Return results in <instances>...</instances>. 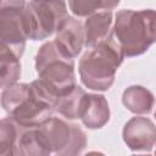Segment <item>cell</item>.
<instances>
[{"label":"cell","mask_w":156,"mask_h":156,"mask_svg":"<svg viewBox=\"0 0 156 156\" xmlns=\"http://www.w3.org/2000/svg\"><path fill=\"white\" fill-rule=\"evenodd\" d=\"M38 127L51 154L74 156L82 154L87 146V134L76 123L52 116Z\"/></svg>","instance_id":"6"},{"label":"cell","mask_w":156,"mask_h":156,"mask_svg":"<svg viewBox=\"0 0 156 156\" xmlns=\"http://www.w3.org/2000/svg\"><path fill=\"white\" fill-rule=\"evenodd\" d=\"M110 119V107L106 98L101 94H88L83 113L82 123L89 129H100Z\"/></svg>","instance_id":"11"},{"label":"cell","mask_w":156,"mask_h":156,"mask_svg":"<svg viewBox=\"0 0 156 156\" xmlns=\"http://www.w3.org/2000/svg\"><path fill=\"white\" fill-rule=\"evenodd\" d=\"M155 154H156V150H155Z\"/></svg>","instance_id":"18"},{"label":"cell","mask_w":156,"mask_h":156,"mask_svg":"<svg viewBox=\"0 0 156 156\" xmlns=\"http://www.w3.org/2000/svg\"><path fill=\"white\" fill-rule=\"evenodd\" d=\"M66 17V0H30L26 7L28 39L35 41L51 37Z\"/></svg>","instance_id":"5"},{"label":"cell","mask_w":156,"mask_h":156,"mask_svg":"<svg viewBox=\"0 0 156 156\" xmlns=\"http://www.w3.org/2000/svg\"><path fill=\"white\" fill-rule=\"evenodd\" d=\"M35 71L38 79L55 96L69 93L76 84L74 60L65 55L55 40L44 43L35 55Z\"/></svg>","instance_id":"4"},{"label":"cell","mask_w":156,"mask_h":156,"mask_svg":"<svg viewBox=\"0 0 156 156\" xmlns=\"http://www.w3.org/2000/svg\"><path fill=\"white\" fill-rule=\"evenodd\" d=\"M122 138L132 151L150 152L156 144V126L147 117H132L123 127Z\"/></svg>","instance_id":"8"},{"label":"cell","mask_w":156,"mask_h":156,"mask_svg":"<svg viewBox=\"0 0 156 156\" xmlns=\"http://www.w3.org/2000/svg\"><path fill=\"white\" fill-rule=\"evenodd\" d=\"M121 0H68L72 13L77 17H88L98 11H111L119 5Z\"/></svg>","instance_id":"16"},{"label":"cell","mask_w":156,"mask_h":156,"mask_svg":"<svg viewBox=\"0 0 156 156\" xmlns=\"http://www.w3.org/2000/svg\"><path fill=\"white\" fill-rule=\"evenodd\" d=\"M122 102L130 112L144 115L151 112L155 105L154 94L141 85H130L122 94Z\"/></svg>","instance_id":"12"},{"label":"cell","mask_w":156,"mask_h":156,"mask_svg":"<svg viewBox=\"0 0 156 156\" xmlns=\"http://www.w3.org/2000/svg\"><path fill=\"white\" fill-rule=\"evenodd\" d=\"M26 7V0H0V44L11 49L18 57L23 55L28 40Z\"/></svg>","instance_id":"7"},{"label":"cell","mask_w":156,"mask_h":156,"mask_svg":"<svg viewBox=\"0 0 156 156\" xmlns=\"http://www.w3.org/2000/svg\"><path fill=\"white\" fill-rule=\"evenodd\" d=\"M155 118H156V111H155Z\"/></svg>","instance_id":"17"},{"label":"cell","mask_w":156,"mask_h":156,"mask_svg":"<svg viewBox=\"0 0 156 156\" xmlns=\"http://www.w3.org/2000/svg\"><path fill=\"white\" fill-rule=\"evenodd\" d=\"M23 126L11 117H5L0 122V156H17V145Z\"/></svg>","instance_id":"15"},{"label":"cell","mask_w":156,"mask_h":156,"mask_svg":"<svg viewBox=\"0 0 156 156\" xmlns=\"http://www.w3.org/2000/svg\"><path fill=\"white\" fill-rule=\"evenodd\" d=\"M113 35L124 57L143 55L156 43V10H119L113 21Z\"/></svg>","instance_id":"2"},{"label":"cell","mask_w":156,"mask_h":156,"mask_svg":"<svg viewBox=\"0 0 156 156\" xmlns=\"http://www.w3.org/2000/svg\"><path fill=\"white\" fill-rule=\"evenodd\" d=\"M123 58L122 49L112 37L89 48L79 60L78 68L82 83L91 90H108Z\"/></svg>","instance_id":"3"},{"label":"cell","mask_w":156,"mask_h":156,"mask_svg":"<svg viewBox=\"0 0 156 156\" xmlns=\"http://www.w3.org/2000/svg\"><path fill=\"white\" fill-rule=\"evenodd\" d=\"M55 43L65 55L72 58L77 57L84 46V27L82 22L72 16L66 17L56 30Z\"/></svg>","instance_id":"9"},{"label":"cell","mask_w":156,"mask_h":156,"mask_svg":"<svg viewBox=\"0 0 156 156\" xmlns=\"http://www.w3.org/2000/svg\"><path fill=\"white\" fill-rule=\"evenodd\" d=\"M113 16L111 11H98L87 17L84 27V45L89 49L112 37Z\"/></svg>","instance_id":"10"},{"label":"cell","mask_w":156,"mask_h":156,"mask_svg":"<svg viewBox=\"0 0 156 156\" xmlns=\"http://www.w3.org/2000/svg\"><path fill=\"white\" fill-rule=\"evenodd\" d=\"M87 93L79 85H76L69 93L60 96L55 101V111L67 119H77L82 117Z\"/></svg>","instance_id":"13"},{"label":"cell","mask_w":156,"mask_h":156,"mask_svg":"<svg viewBox=\"0 0 156 156\" xmlns=\"http://www.w3.org/2000/svg\"><path fill=\"white\" fill-rule=\"evenodd\" d=\"M55 96L35 79L30 84L15 83L1 93V106L4 111L23 127H38L55 111Z\"/></svg>","instance_id":"1"},{"label":"cell","mask_w":156,"mask_h":156,"mask_svg":"<svg viewBox=\"0 0 156 156\" xmlns=\"http://www.w3.org/2000/svg\"><path fill=\"white\" fill-rule=\"evenodd\" d=\"M20 58L11 49L0 44V85L2 89L17 83L21 77Z\"/></svg>","instance_id":"14"}]
</instances>
